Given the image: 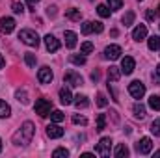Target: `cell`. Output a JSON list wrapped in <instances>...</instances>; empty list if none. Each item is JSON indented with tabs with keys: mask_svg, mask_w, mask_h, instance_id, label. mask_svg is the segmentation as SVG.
<instances>
[{
	"mask_svg": "<svg viewBox=\"0 0 160 158\" xmlns=\"http://www.w3.org/2000/svg\"><path fill=\"white\" fill-rule=\"evenodd\" d=\"M34 134H36V126H34V123L32 121H26L15 134H13V143L15 145H28L30 141H32V138H34Z\"/></svg>",
	"mask_w": 160,
	"mask_h": 158,
	"instance_id": "obj_1",
	"label": "cell"
},
{
	"mask_svg": "<svg viewBox=\"0 0 160 158\" xmlns=\"http://www.w3.org/2000/svg\"><path fill=\"white\" fill-rule=\"evenodd\" d=\"M19 39L22 41V43H26L28 47H38V45H39V36H38V32H34V30H30V28L21 30V32H19Z\"/></svg>",
	"mask_w": 160,
	"mask_h": 158,
	"instance_id": "obj_2",
	"label": "cell"
},
{
	"mask_svg": "<svg viewBox=\"0 0 160 158\" xmlns=\"http://www.w3.org/2000/svg\"><path fill=\"white\" fill-rule=\"evenodd\" d=\"M110 149H112V140H110V138H102V140L97 143L95 153L102 158H108L110 156Z\"/></svg>",
	"mask_w": 160,
	"mask_h": 158,
	"instance_id": "obj_3",
	"label": "cell"
},
{
	"mask_svg": "<svg viewBox=\"0 0 160 158\" xmlns=\"http://www.w3.org/2000/svg\"><path fill=\"white\" fill-rule=\"evenodd\" d=\"M50 108H52V104H50V101H47V99H38L36 104H34L36 114H39L41 117H47V116L50 114Z\"/></svg>",
	"mask_w": 160,
	"mask_h": 158,
	"instance_id": "obj_4",
	"label": "cell"
},
{
	"mask_svg": "<svg viewBox=\"0 0 160 158\" xmlns=\"http://www.w3.org/2000/svg\"><path fill=\"white\" fill-rule=\"evenodd\" d=\"M128 93L134 97V99H142L145 95V86L140 82V80H134L128 84Z\"/></svg>",
	"mask_w": 160,
	"mask_h": 158,
	"instance_id": "obj_5",
	"label": "cell"
},
{
	"mask_svg": "<svg viewBox=\"0 0 160 158\" xmlns=\"http://www.w3.org/2000/svg\"><path fill=\"white\" fill-rule=\"evenodd\" d=\"M151 149H153V141H151V138H142V140L136 143V151H138V155H149Z\"/></svg>",
	"mask_w": 160,
	"mask_h": 158,
	"instance_id": "obj_6",
	"label": "cell"
},
{
	"mask_svg": "<svg viewBox=\"0 0 160 158\" xmlns=\"http://www.w3.org/2000/svg\"><path fill=\"white\" fill-rule=\"evenodd\" d=\"M134 67H136V62H134V58H130V56H125V58L121 60V73H125V75H130V73L134 71Z\"/></svg>",
	"mask_w": 160,
	"mask_h": 158,
	"instance_id": "obj_7",
	"label": "cell"
},
{
	"mask_svg": "<svg viewBox=\"0 0 160 158\" xmlns=\"http://www.w3.org/2000/svg\"><path fill=\"white\" fill-rule=\"evenodd\" d=\"M63 82L69 84V86H82V77L75 71H67L65 77H63Z\"/></svg>",
	"mask_w": 160,
	"mask_h": 158,
	"instance_id": "obj_8",
	"label": "cell"
},
{
	"mask_svg": "<svg viewBox=\"0 0 160 158\" xmlns=\"http://www.w3.org/2000/svg\"><path fill=\"white\" fill-rule=\"evenodd\" d=\"M121 52H123V50H121L119 45H108V47L104 48V56H106L108 60H118L121 56Z\"/></svg>",
	"mask_w": 160,
	"mask_h": 158,
	"instance_id": "obj_9",
	"label": "cell"
},
{
	"mask_svg": "<svg viewBox=\"0 0 160 158\" xmlns=\"http://www.w3.org/2000/svg\"><path fill=\"white\" fill-rule=\"evenodd\" d=\"M0 30H2L4 34H11V32L15 30V21H13L11 17H2V19H0Z\"/></svg>",
	"mask_w": 160,
	"mask_h": 158,
	"instance_id": "obj_10",
	"label": "cell"
},
{
	"mask_svg": "<svg viewBox=\"0 0 160 158\" xmlns=\"http://www.w3.org/2000/svg\"><path fill=\"white\" fill-rule=\"evenodd\" d=\"M45 47H47V50H48V52H56V50L60 48V41L56 39L54 36L47 34V36H45Z\"/></svg>",
	"mask_w": 160,
	"mask_h": 158,
	"instance_id": "obj_11",
	"label": "cell"
},
{
	"mask_svg": "<svg viewBox=\"0 0 160 158\" xmlns=\"http://www.w3.org/2000/svg\"><path fill=\"white\" fill-rule=\"evenodd\" d=\"M47 136H48L50 140H58V138L63 136V128H60L58 125H48V126H47Z\"/></svg>",
	"mask_w": 160,
	"mask_h": 158,
	"instance_id": "obj_12",
	"label": "cell"
},
{
	"mask_svg": "<svg viewBox=\"0 0 160 158\" xmlns=\"http://www.w3.org/2000/svg\"><path fill=\"white\" fill-rule=\"evenodd\" d=\"M52 71L48 69V67H41L39 73H38V80H39L41 84H50V80H52Z\"/></svg>",
	"mask_w": 160,
	"mask_h": 158,
	"instance_id": "obj_13",
	"label": "cell"
},
{
	"mask_svg": "<svg viewBox=\"0 0 160 158\" xmlns=\"http://www.w3.org/2000/svg\"><path fill=\"white\" fill-rule=\"evenodd\" d=\"M147 37V26L145 24H138L136 28H134V32H132V39L134 41H142Z\"/></svg>",
	"mask_w": 160,
	"mask_h": 158,
	"instance_id": "obj_14",
	"label": "cell"
},
{
	"mask_svg": "<svg viewBox=\"0 0 160 158\" xmlns=\"http://www.w3.org/2000/svg\"><path fill=\"white\" fill-rule=\"evenodd\" d=\"M60 101H62V104H71L73 102V95H71V91L67 89V87H62L60 89Z\"/></svg>",
	"mask_w": 160,
	"mask_h": 158,
	"instance_id": "obj_15",
	"label": "cell"
},
{
	"mask_svg": "<svg viewBox=\"0 0 160 158\" xmlns=\"http://www.w3.org/2000/svg\"><path fill=\"white\" fill-rule=\"evenodd\" d=\"M63 37H65V45H67L69 48H75V47H77V34H75V32L67 30V32L63 34Z\"/></svg>",
	"mask_w": 160,
	"mask_h": 158,
	"instance_id": "obj_16",
	"label": "cell"
},
{
	"mask_svg": "<svg viewBox=\"0 0 160 158\" xmlns=\"http://www.w3.org/2000/svg\"><path fill=\"white\" fill-rule=\"evenodd\" d=\"M73 102H75V106H77V108H88V106H89V101H88V97H86V95H77Z\"/></svg>",
	"mask_w": 160,
	"mask_h": 158,
	"instance_id": "obj_17",
	"label": "cell"
},
{
	"mask_svg": "<svg viewBox=\"0 0 160 158\" xmlns=\"http://www.w3.org/2000/svg\"><path fill=\"white\" fill-rule=\"evenodd\" d=\"M114 155H116V158H127V156H128V147H127L125 143H121V145L116 147Z\"/></svg>",
	"mask_w": 160,
	"mask_h": 158,
	"instance_id": "obj_18",
	"label": "cell"
},
{
	"mask_svg": "<svg viewBox=\"0 0 160 158\" xmlns=\"http://www.w3.org/2000/svg\"><path fill=\"white\" fill-rule=\"evenodd\" d=\"M119 77H121V71H119V67H110L108 69V80H112V82H118L119 80Z\"/></svg>",
	"mask_w": 160,
	"mask_h": 158,
	"instance_id": "obj_19",
	"label": "cell"
},
{
	"mask_svg": "<svg viewBox=\"0 0 160 158\" xmlns=\"http://www.w3.org/2000/svg\"><path fill=\"white\" fill-rule=\"evenodd\" d=\"M147 47H149L151 50H158L160 48V37L158 36H151V37L147 39Z\"/></svg>",
	"mask_w": 160,
	"mask_h": 158,
	"instance_id": "obj_20",
	"label": "cell"
},
{
	"mask_svg": "<svg viewBox=\"0 0 160 158\" xmlns=\"http://www.w3.org/2000/svg\"><path fill=\"white\" fill-rule=\"evenodd\" d=\"M134 116H136L138 119L145 117V106H143L142 102H136V104H134Z\"/></svg>",
	"mask_w": 160,
	"mask_h": 158,
	"instance_id": "obj_21",
	"label": "cell"
},
{
	"mask_svg": "<svg viewBox=\"0 0 160 158\" xmlns=\"http://www.w3.org/2000/svg\"><path fill=\"white\" fill-rule=\"evenodd\" d=\"M9 114H11L9 104L6 101H0V117H9Z\"/></svg>",
	"mask_w": 160,
	"mask_h": 158,
	"instance_id": "obj_22",
	"label": "cell"
},
{
	"mask_svg": "<svg viewBox=\"0 0 160 158\" xmlns=\"http://www.w3.org/2000/svg\"><path fill=\"white\" fill-rule=\"evenodd\" d=\"M121 21H123V24H125V26H130V24L134 22V11H127V13L123 15V19H121Z\"/></svg>",
	"mask_w": 160,
	"mask_h": 158,
	"instance_id": "obj_23",
	"label": "cell"
},
{
	"mask_svg": "<svg viewBox=\"0 0 160 158\" xmlns=\"http://www.w3.org/2000/svg\"><path fill=\"white\" fill-rule=\"evenodd\" d=\"M149 106L153 110H160V97L158 95H151L149 97Z\"/></svg>",
	"mask_w": 160,
	"mask_h": 158,
	"instance_id": "obj_24",
	"label": "cell"
},
{
	"mask_svg": "<svg viewBox=\"0 0 160 158\" xmlns=\"http://www.w3.org/2000/svg\"><path fill=\"white\" fill-rule=\"evenodd\" d=\"M104 128H106V117H104V114H99L97 116V130L101 132Z\"/></svg>",
	"mask_w": 160,
	"mask_h": 158,
	"instance_id": "obj_25",
	"label": "cell"
},
{
	"mask_svg": "<svg viewBox=\"0 0 160 158\" xmlns=\"http://www.w3.org/2000/svg\"><path fill=\"white\" fill-rule=\"evenodd\" d=\"M97 13H99L102 19H106V17H110V7H108V6H104V4H101V6L97 7Z\"/></svg>",
	"mask_w": 160,
	"mask_h": 158,
	"instance_id": "obj_26",
	"label": "cell"
},
{
	"mask_svg": "<svg viewBox=\"0 0 160 158\" xmlns=\"http://www.w3.org/2000/svg\"><path fill=\"white\" fill-rule=\"evenodd\" d=\"M65 15H67V19H71V21H80V9H75V7H73V9H69Z\"/></svg>",
	"mask_w": 160,
	"mask_h": 158,
	"instance_id": "obj_27",
	"label": "cell"
},
{
	"mask_svg": "<svg viewBox=\"0 0 160 158\" xmlns=\"http://www.w3.org/2000/svg\"><path fill=\"white\" fill-rule=\"evenodd\" d=\"M52 156H54V158H60V156L67 158V156H69V151H67V149H63V147H60V149H54Z\"/></svg>",
	"mask_w": 160,
	"mask_h": 158,
	"instance_id": "obj_28",
	"label": "cell"
},
{
	"mask_svg": "<svg viewBox=\"0 0 160 158\" xmlns=\"http://www.w3.org/2000/svg\"><path fill=\"white\" fill-rule=\"evenodd\" d=\"M24 62H26L28 67H36V56H34V54L26 52V54H24Z\"/></svg>",
	"mask_w": 160,
	"mask_h": 158,
	"instance_id": "obj_29",
	"label": "cell"
},
{
	"mask_svg": "<svg viewBox=\"0 0 160 158\" xmlns=\"http://www.w3.org/2000/svg\"><path fill=\"white\" fill-rule=\"evenodd\" d=\"M73 123H75V125L86 126V125H88V119L84 117V116H80V114H75V116H73Z\"/></svg>",
	"mask_w": 160,
	"mask_h": 158,
	"instance_id": "obj_30",
	"label": "cell"
},
{
	"mask_svg": "<svg viewBox=\"0 0 160 158\" xmlns=\"http://www.w3.org/2000/svg\"><path fill=\"white\" fill-rule=\"evenodd\" d=\"M63 117H65V116H63L60 110H54V112L50 114V119H52L54 123H62V121H63Z\"/></svg>",
	"mask_w": 160,
	"mask_h": 158,
	"instance_id": "obj_31",
	"label": "cell"
},
{
	"mask_svg": "<svg viewBox=\"0 0 160 158\" xmlns=\"http://www.w3.org/2000/svg\"><path fill=\"white\" fill-rule=\"evenodd\" d=\"M91 32H93V22L86 21V22L82 24V34H84V36H88V34H91Z\"/></svg>",
	"mask_w": 160,
	"mask_h": 158,
	"instance_id": "obj_32",
	"label": "cell"
},
{
	"mask_svg": "<svg viewBox=\"0 0 160 158\" xmlns=\"http://www.w3.org/2000/svg\"><path fill=\"white\" fill-rule=\"evenodd\" d=\"M80 50H82V54H89V52H93V43H89V41H86V43H82V47H80Z\"/></svg>",
	"mask_w": 160,
	"mask_h": 158,
	"instance_id": "obj_33",
	"label": "cell"
},
{
	"mask_svg": "<svg viewBox=\"0 0 160 158\" xmlns=\"http://www.w3.org/2000/svg\"><path fill=\"white\" fill-rule=\"evenodd\" d=\"M151 132H153L155 136H160V119H155V121L151 123Z\"/></svg>",
	"mask_w": 160,
	"mask_h": 158,
	"instance_id": "obj_34",
	"label": "cell"
},
{
	"mask_svg": "<svg viewBox=\"0 0 160 158\" xmlns=\"http://www.w3.org/2000/svg\"><path fill=\"white\" fill-rule=\"evenodd\" d=\"M15 97H17V101H21L22 104H26V102H28V99H26V97H28V95H26V91H21V89H19V91L15 93Z\"/></svg>",
	"mask_w": 160,
	"mask_h": 158,
	"instance_id": "obj_35",
	"label": "cell"
},
{
	"mask_svg": "<svg viewBox=\"0 0 160 158\" xmlns=\"http://www.w3.org/2000/svg\"><path fill=\"white\" fill-rule=\"evenodd\" d=\"M71 62L75 65H84L86 63V56H71Z\"/></svg>",
	"mask_w": 160,
	"mask_h": 158,
	"instance_id": "obj_36",
	"label": "cell"
},
{
	"mask_svg": "<svg viewBox=\"0 0 160 158\" xmlns=\"http://www.w3.org/2000/svg\"><path fill=\"white\" fill-rule=\"evenodd\" d=\"M97 104H99L101 108H104V106L108 104V101H106V97H104L102 93H99V95H97Z\"/></svg>",
	"mask_w": 160,
	"mask_h": 158,
	"instance_id": "obj_37",
	"label": "cell"
},
{
	"mask_svg": "<svg viewBox=\"0 0 160 158\" xmlns=\"http://www.w3.org/2000/svg\"><path fill=\"white\" fill-rule=\"evenodd\" d=\"M108 4H110V9H119L123 6V0H108Z\"/></svg>",
	"mask_w": 160,
	"mask_h": 158,
	"instance_id": "obj_38",
	"label": "cell"
},
{
	"mask_svg": "<svg viewBox=\"0 0 160 158\" xmlns=\"http://www.w3.org/2000/svg\"><path fill=\"white\" fill-rule=\"evenodd\" d=\"M11 7H13V11H15V13H22V11H24V6H22L21 2H13V4H11Z\"/></svg>",
	"mask_w": 160,
	"mask_h": 158,
	"instance_id": "obj_39",
	"label": "cell"
},
{
	"mask_svg": "<svg viewBox=\"0 0 160 158\" xmlns=\"http://www.w3.org/2000/svg\"><path fill=\"white\" fill-rule=\"evenodd\" d=\"M104 30V26H102V22H93V32H97V34H101Z\"/></svg>",
	"mask_w": 160,
	"mask_h": 158,
	"instance_id": "obj_40",
	"label": "cell"
},
{
	"mask_svg": "<svg viewBox=\"0 0 160 158\" xmlns=\"http://www.w3.org/2000/svg\"><path fill=\"white\" fill-rule=\"evenodd\" d=\"M147 19H149V21H153V19H155V11H153V9H149V11H147Z\"/></svg>",
	"mask_w": 160,
	"mask_h": 158,
	"instance_id": "obj_41",
	"label": "cell"
},
{
	"mask_svg": "<svg viewBox=\"0 0 160 158\" xmlns=\"http://www.w3.org/2000/svg\"><path fill=\"white\" fill-rule=\"evenodd\" d=\"M54 9H56V7H54V6H52V7H47V11H48V15H54V13H56V11H54Z\"/></svg>",
	"mask_w": 160,
	"mask_h": 158,
	"instance_id": "obj_42",
	"label": "cell"
},
{
	"mask_svg": "<svg viewBox=\"0 0 160 158\" xmlns=\"http://www.w3.org/2000/svg\"><path fill=\"white\" fill-rule=\"evenodd\" d=\"M4 65H6V60H4V56H2V54H0V69H2V67H4Z\"/></svg>",
	"mask_w": 160,
	"mask_h": 158,
	"instance_id": "obj_43",
	"label": "cell"
},
{
	"mask_svg": "<svg viewBox=\"0 0 160 158\" xmlns=\"http://www.w3.org/2000/svg\"><path fill=\"white\" fill-rule=\"evenodd\" d=\"M91 78L97 82V80H99V73H97V71H95V73H91Z\"/></svg>",
	"mask_w": 160,
	"mask_h": 158,
	"instance_id": "obj_44",
	"label": "cell"
},
{
	"mask_svg": "<svg viewBox=\"0 0 160 158\" xmlns=\"http://www.w3.org/2000/svg\"><path fill=\"white\" fill-rule=\"evenodd\" d=\"M82 158H93V155H91V153H84V155H82Z\"/></svg>",
	"mask_w": 160,
	"mask_h": 158,
	"instance_id": "obj_45",
	"label": "cell"
},
{
	"mask_svg": "<svg viewBox=\"0 0 160 158\" xmlns=\"http://www.w3.org/2000/svg\"><path fill=\"white\" fill-rule=\"evenodd\" d=\"M26 2H28V4H30V6H36V4H38V2H39V0H26Z\"/></svg>",
	"mask_w": 160,
	"mask_h": 158,
	"instance_id": "obj_46",
	"label": "cell"
},
{
	"mask_svg": "<svg viewBox=\"0 0 160 158\" xmlns=\"http://www.w3.org/2000/svg\"><path fill=\"white\" fill-rule=\"evenodd\" d=\"M157 75H158V78H160V63H158V67H157Z\"/></svg>",
	"mask_w": 160,
	"mask_h": 158,
	"instance_id": "obj_47",
	"label": "cell"
},
{
	"mask_svg": "<svg viewBox=\"0 0 160 158\" xmlns=\"http://www.w3.org/2000/svg\"><path fill=\"white\" fill-rule=\"evenodd\" d=\"M155 156H160V151H157V153H155Z\"/></svg>",
	"mask_w": 160,
	"mask_h": 158,
	"instance_id": "obj_48",
	"label": "cell"
},
{
	"mask_svg": "<svg viewBox=\"0 0 160 158\" xmlns=\"http://www.w3.org/2000/svg\"><path fill=\"white\" fill-rule=\"evenodd\" d=\"M0 153H2V140H0Z\"/></svg>",
	"mask_w": 160,
	"mask_h": 158,
	"instance_id": "obj_49",
	"label": "cell"
},
{
	"mask_svg": "<svg viewBox=\"0 0 160 158\" xmlns=\"http://www.w3.org/2000/svg\"><path fill=\"white\" fill-rule=\"evenodd\" d=\"M158 15H160V7H158Z\"/></svg>",
	"mask_w": 160,
	"mask_h": 158,
	"instance_id": "obj_50",
	"label": "cell"
}]
</instances>
